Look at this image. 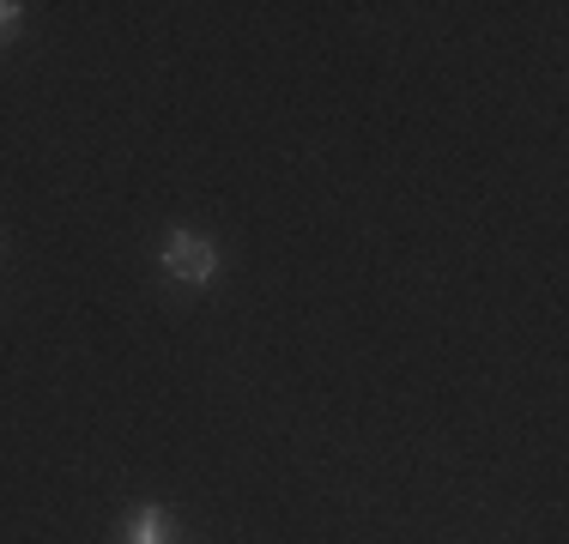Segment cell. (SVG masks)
I'll return each instance as SVG.
<instances>
[{
  "mask_svg": "<svg viewBox=\"0 0 569 544\" xmlns=\"http://www.w3.org/2000/svg\"><path fill=\"white\" fill-rule=\"evenodd\" d=\"M121 544H176V521L164 502H140L128 514V526H121Z\"/></svg>",
  "mask_w": 569,
  "mask_h": 544,
  "instance_id": "obj_2",
  "label": "cell"
},
{
  "mask_svg": "<svg viewBox=\"0 0 569 544\" xmlns=\"http://www.w3.org/2000/svg\"><path fill=\"white\" fill-rule=\"evenodd\" d=\"M158 266H164L176 284L207 291V284L219 279V242H212L207 230H194V224H176L170 236L158 242Z\"/></svg>",
  "mask_w": 569,
  "mask_h": 544,
  "instance_id": "obj_1",
  "label": "cell"
},
{
  "mask_svg": "<svg viewBox=\"0 0 569 544\" xmlns=\"http://www.w3.org/2000/svg\"><path fill=\"white\" fill-rule=\"evenodd\" d=\"M19 24H24V7H19V0H0V49L19 37Z\"/></svg>",
  "mask_w": 569,
  "mask_h": 544,
  "instance_id": "obj_3",
  "label": "cell"
}]
</instances>
